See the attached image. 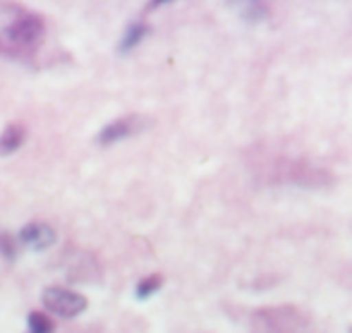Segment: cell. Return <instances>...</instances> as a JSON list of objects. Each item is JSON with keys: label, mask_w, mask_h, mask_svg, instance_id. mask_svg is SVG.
<instances>
[{"label": "cell", "mask_w": 352, "mask_h": 333, "mask_svg": "<svg viewBox=\"0 0 352 333\" xmlns=\"http://www.w3.org/2000/svg\"><path fill=\"white\" fill-rule=\"evenodd\" d=\"M46 41L41 14L14 3H0V58L32 63Z\"/></svg>", "instance_id": "obj_1"}, {"label": "cell", "mask_w": 352, "mask_h": 333, "mask_svg": "<svg viewBox=\"0 0 352 333\" xmlns=\"http://www.w3.org/2000/svg\"><path fill=\"white\" fill-rule=\"evenodd\" d=\"M43 305L53 314H60L65 319H70V316H77L87 310V297L74 290H67V288H46L43 290Z\"/></svg>", "instance_id": "obj_2"}, {"label": "cell", "mask_w": 352, "mask_h": 333, "mask_svg": "<svg viewBox=\"0 0 352 333\" xmlns=\"http://www.w3.org/2000/svg\"><path fill=\"white\" fill-rule=\"evenodd\" d=\"M144 127H146V118H142V116L118 118V120L108 122V125L98 132L96 142L101 144V147H108V144H116V142H120V139H127V137H132V134L142 132Z\"/></svg>", "instance_id": "obj_3"}, {"label": "cell", "mask_w": 352, "mask_h": 333, "mask_svg": "<svg viewBox=\"0 0 352 333\" xmlns=\"http://www.w3.org/2000/svg\"><path fill=\"white\" fill-rule=\"evenodd\" d=\"M19 242H24L32 250H46L56 242V233L48 223H27L17 235Z\"/></svg>", "instance_id": "obj_4"}, {"label": "cell", "mask_w": 352, "mask_h": 333, "mask_svg": "<svg viewBox=\"0 0 352 333\" xmlns=\"http://www.w3.org/2000/svg\"><path fill=\"white\" fill-rule=\"evenodd\" d=\"M24 139H27V127L22 122H10L0 134V156L14 153L24 144Z\"/></svg>", "instance_id": "obj_5"}, {"label": "cell", "mask_w": 352, "mask_h": 333, "mask_svg": "<svg viewBox=\"0 0 352 333\" xmlns=\"http://www.w3.org/2000/svg\"><path fill=\"white\" fill-rule=\"evenodd\" d=\"M146 32H148V27H146L144 22L130 24V27H127V32H125V36H122V41H120V51H122V53L132 51V48H135L137 43H140L142 39L146 36Z\"/></svg>", "instance_id": "obj_6"}, {"label": "cell", "mask_w": 352, "mask_h": 333, "mask_svg": "<svg viewBox=\"0 0 352 333\" xmlns=\"http://www.w3.org/2000/svg\"><path fill=\"white\" fill-rule=\"evenodd\" d=\"M27 324H29V333H53V321L43 312H32Z\"/></svg>", "instance_id": "obj_7"}, {"label": "cell", "mask_w": 352, "mask_h": 333, "mask_svg": "<svg viewBox=\"0 0 352 333\" xmlns=\"http://www.w3.org/2000/svg\"><path fill=\"white\" fill-rule=\"evenodd\" d=\"M161 286H163V278L158 276V273L146 276L144 281H140V286H137V297H140V300H146V297L153 295V292H156Z\"/></svg>", "instance_id": "obj_8"}, {"label": "cell", "mask_w": 352, "mask_h": 333, "mask_svg": "<svg viewBox=\"0 0 352 333\" xmlns=\"http://www.w3.org/2000/svg\"><path fill=\"white\" fill-rule=\"evenodd\" d=\"M0 252H3L8 259H14L17 250H14V237L8 235V233H0Z\"/></svg>", "instance_id": "obj_9"}]
</instances>
